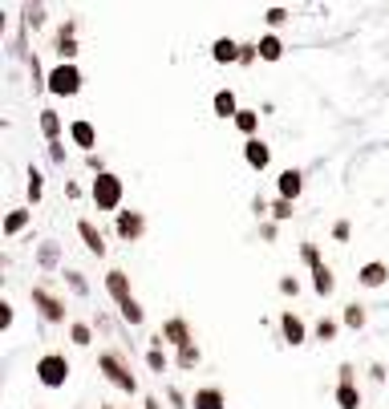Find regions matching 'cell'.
<instances>
[{"label":"cell","instance_id":"obj_1","mask_svg":"<svg viewBox=\"0 0 389 409\" xmlns=\"http://www.w3.org/2000/svg\"><path fill=\"white\" fill-rule=\"evenodd\" d=\"M37 377H41V385L57 389V385H65V377H69V360H65V357H41Z\"/></svg>","mask_w":389,"mask_h":409},{"label":"cell","instance_id":"obj_2","mask_svg":"<svg viewBox=\"0 0 389 409\" xmlns=\"http://www.w3.org/2000/svg\"><path fill=\"white\" fill-rule=\"evenodd\" d=\"M94 198H98V207H118V198H122V183L113 178V174H98L94 178Z\"/></svg>","mask_w":389,"mask_h":409},{"label":"cell","instance_id":"obj_3","mask_svg":"<svg viewBox=\"0 0 389 409\" xmlns=\"http://www.w3.org/2000/svg\"><path fill=\"white\" fill-rule=\"evenodd\" d=\"M77 86H81V74H77L74 65H57V69L49 74L53 94H77Z\"/></svg>","mask_w":389,"mask_h":409},{"label":"cell","instance_id":"obj_4","mask_svg":"<svg viewBox=\"0 0 389 409\" xmlns=\"http://www.w3.org/2000/svg\"><path fill=\"white\" fill-rule=\"evenodd\" d=\"M215 113H219V118H236V94H231V89H223V94H215Z\"/></svg>","mask_w":389,"mask_h":409},{"label":"cell","instance_id":"obj_5","mask_svg":"<svg viewBox=\"0 0 389 409\" xmlns=\"http://www.w3.org/2000/svg\"><path fill=\"white\" fill-rule=\"evenodd\" d=\"M280 195H284V198H296V195H300V174H296V171H284V174H280Z\"/></svg>","mask_w":389,"mask_h":409},{"label":"cell","instance_id":"obj_6","mask_svg":"<svg viewBox=\"0 0 389 409\" xmlns=\"http://www.w3.org/2000/svg\"><path fill=\"white\" fill-rule=\"evenodd\" d=\"M195 409H223V397L215 393V389H199L195 393Z\"/></svg>","mask_w":389,"mask_h":409},{"label":"cell","instance_id":"obj_7","mask_svg":"<svg viewBox=\"0 0 389 409\" xmlns=\"http://www.w3.org/2000/svg\"><path fill=\"white\" fill-rule=\"evenodd\" d=\"M236 57H239V45H236V41H215V61H236Z\"/></svg>","mask_w":389,"mask_h":409},{"label":"cell","instance_id":"obj_8","mask_svg":"<svg viewBox=\"0 0 389 409\" xmlns=\"http://www.w3.org/2000/svg\"><path fill=\"white\" fill-rule=\"evenodd\" d=\"M248 162L251 166H260V171L268 166V146L264 142H248Z\"/></svg>","mask_w":389,"mask_h":409},{"label":"cell","instance_id":"obj_9","mask_svg":"<svg viewBox=\"0 0 389 409\" xmlns=\"http://www.w3.org/2000/svg\"><path fill=\"white\" fill-rule=\"evenodd\" d=\"M284 336H288L292 345H300V340H304V324L296 320V316H284Z\"/></svg>","mask_w":389,"mask_h":409},{"label":"cell","instance_id":"obj_10","mask_svg":"<svg viewBox=\"0 0 389 409\" xmlns=\"http://www.w3.org/2000/svg\"><path fill=\"white\" fill-rule=\"evenodd\" d=\"M101 365H106V373H110V377H113L118 385H122V389H134V377H126V373L118 369V365H113V357H106Z\"/></svg>","mask_w":389,"mask_h":409},{"label":"cell","instance_id":"obj_11","mask_svg":"<svg viewBox=\"0 0 389 409\" xmlns=\"http://www.w3.org/2000/svg\"><path fill=\"white\" fill-rule=\"evenodd\" d=\"M74 142H77V146H94V126H89V122H74Z\"/></svg>","mask_w":389,"mask_h":409},{"label":"cell","instance_id":"obj_12","mask_svg":"<svg viewBox=\"0 0 389 409\" xmlns=\"http://www.w3.org/2000/svg\"><path fill=\"white\" fill-rule=\"evenodd\" d=\"M118 231H122V236H142V219L138 215H122V219H118Z\"/></svg>","mask_w":389,"mask_h":409},{"label":"cell","instance_id":"obj_13","mask_svg":"<svg viewBox=\"0 0 389 409\" xmlns=\"http://www.w3.org/2000/svg\"><path fill=\"white\" fill-rule=\"evenodd\" d=\"M381 280H385V268H381V263H369L361 272V284H369V288H377Z\"/></svg>","mask_w":389,"mask_h":409},{"label":"cell","instance_id":"obj_14","mask_svg":"<svg viewBox=\"0 0 389 409\" xmlns=\"http://www.w3.org/2000/svg\"><path fill=\"white\" fill-rule=\"evenodd\" d=\"M340 409H357L361 405V397H357V389H353V385H340Z\"/></svg>","mask_w":389,"mask_h":409},{"label":"cell","instance_id":"obj_15","mask_svg":"<svg viewBox=\"0 0 389 409\" xmlns=\"http://www.w3.org/2000/svg\"><path fill=\"white\" fill-rule=\"evenodd\" d=\"M260 57H264V61H276V57H280V41L264 37V41H260Z\"/></svg>","mask_w":389,"mask_h":409},{"label":"cell","instance_id":"obj_16","mask_svg":"<svg viewBox=\"0 0 389 409\" xmlns=\"http://www.w3.org/2000/svg\"><path fill=\"white\" fill-rule=\"evenodd\" d=\"M33 300H37L41 308H45V316H53V320L61 316V308H57V300H49V296H45V292H33Z\"/></svg>","mask_w":389,"mask_h":409},{"label":"cell","instance_id":"obj_17","mask_svg":"<svg viewBox=\"0 0 389 409\" xmlns=\"http://www.w3.org/2000/svg\"><path fill=\"white\" fill-rule=\"evenodd\" d=\"M81 236H86V243H89V248H94V251H98V256H101V251H106V243H101V236H98V231H94V227H89V223H81Z\"/></svg>","mask_w":389,"mask_h":409},{"label":"cell","instance_id":"obj_18","mask_svg":"<svg viewBox=\"0 0 389 409\" xmlns=\"http://www.w3.org/2000/svg\"><path fill=\"white\" fill-rule=\"evenodd\" d=\"M110 292H113L118 300H122V304L130 300V296H126V276H122V272H113V276H110Z\"/></svg>","mask_w":389,"mask_h":409},{"label":"cell","instance_id":"obj_19","mask_svg":"<svg viewBox=\"0 0 389 409\" xmlns=\"http://www.w3.org/2000/svg\"><path fill=\"white\" fill-rule=\"evenodd\" d=\"M236 126L243 130V134H251V130H256V113H251V110H239V113H236Z\"/></svg>","mask_w":389,"mask_h":409},{"label":"cell","instance_id":"obj_20","mask_svg":"<svg viewBox=\"0 0 389 409\" xmlns=\"http://www.w3.org/2000/svg\"><path fill=\"white\" fill-rule=\"evenodd\" d=\"M122 316H126L130 324H138V320H142V308L134 304V300H126V304H122Z\"/></svg>","mask_w":389,"mask_h":409},{"label":"cell","instance_id":"obj_21","mask_svg":"<svg viewBox=\"0 0 389 409\" xmlns=\"http://www.w3.org/2000/svg\"><path fill=\"white\" fill-rule=\"evenodd\" d=\"M166 336H171L175 345H187V340H183V336H187V328H183L178 320H171V324H166Z\"/></svg>","mask_w":389,"mask_h":409},{"label":"cell","instance_id":"obj_22","mask_svg":"<svg viewBox=\"0 0 389 409\" xmlns=\"http://www.w3.org/2000/svg\"><path fill=\"white\" fill-rule=\"evenodd\" d=\"M316 292H333V276L325 268H316Z\"/></svg>","mask_w":389,"mask_h":409},{"label":"cell","instance_id":"obj_23","mask_svg":"<svg viewBox=\"0 0 389 409\" xmlns=\"http://www.w3.org/2000/svg\"><path fill=\"white\" fill-rule=\"evenodd\" d=\"M25 219H29L25 211H16V215H9V223H4V231H21V227H25Z\"/></svg>","mask_w":389,"mask_h":409},{"label":"cell","instance_id":"obj_24","mask_svg":"<svg viewBox=\"0 0 389 409\" xmlns=\"http://www.w3.org/2000/svg\"><path fill=\"white\" fill-rule=\"evenodd\" d=\"M41 126H45V134H57V126H61V122H57V113H49V110H45V118H41Z\"/></svg>","mask_w":389,"mask_h":409},{"label":"cell","instance_id":"obj_25","mask_svg":"<svg viewBox=\"0 0 389 409\" xmlns=\"http://www.w3.org/2000/svg\"><path fill=\"white\" fill-rule=\"evenodd\" d=\"M74 340H77V345H89V328H86V324H74Z\"/></svg>","mask_w":389,"mask_h":409},{"label":"cell","instance_id":"obj_26","mask_svg":"<svg viewBox=\"0 0 389 409\" xmlns=\"http://www.w3.org/2000/svg\"><path fill=\"white\" fill-rule=\"evenodd\" d=\"M195 360H199V353H195L191 345H183V365H195Z\"/></svg>","mask_w":389,"mask_h":409},{"label":"cell","instance_id":"obj_27","mask_svg":"<svg viewBox=\"0 0 389 409\" xmlns=\"http://www.w3.org/2000/svg\"><path fill=\"white\" fill-rule=\"evenodd\" d=\"M345 320H349V324H361L365 312H361V308H349V312H345Z\"/></svg>","mask_w":389,"mask_h":409},{"label":"cell","instance_id":"obj_28","mask_svg":"<svg viewBox=\"0 0 389 409\" xmlns=\"http://www.w3.org/2000/svg\"><path fill=\"white\" fill-rule=\"evenodd\" d=\"M316 333H320V336H333V333H337V324H328V320H320V324H316Z\"/></svg>","mask_w":389,"mask_h":409}]
</instances>
